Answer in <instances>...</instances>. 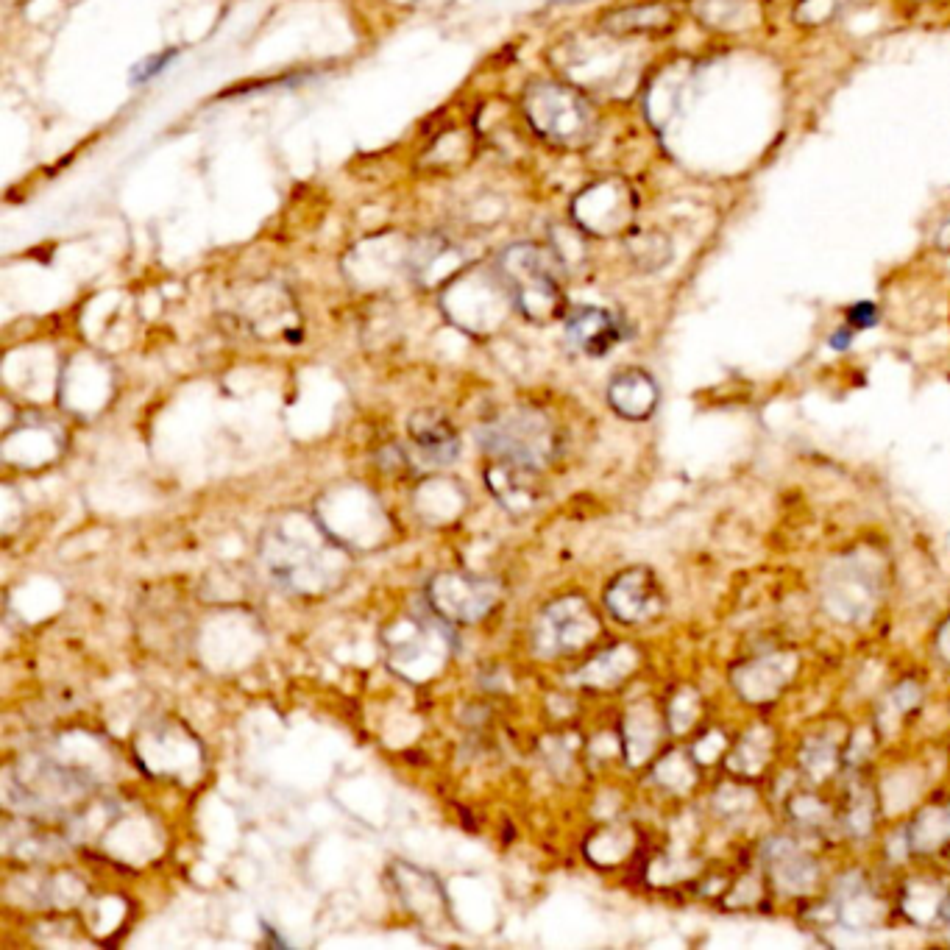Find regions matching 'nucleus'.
<instances>
[{"instance_id":"ddd939ff","label":"nucleus","mask_w":950,"mask_h":950,"mask_svg":"<svg viewBox=\"0 0 950 950\" xmlns=\"http://www.w3.org/2000/svg\"><path fill=\"white\" fill-rule=\"evenodd\" d=\"M179 56V48H170V51L154 53V56H148L143 59L137 67H131V84H145V81H151L154 76H159L165 67L173 62Z\"/></svg>"},{"instance_id":"f03ea898","label":"nucleus","mask_w":950,"mask_h":950,"mask_svg":"<svg viewBox=\"0 0 950 950\" xmlns=\"http://www.w3.org/2000/svg\"><path fill=\"white\" fill-rule=\"evenodd\" d=\"M499 274L508 279L510 296L530 321H549L563 310L558 276L547 254L535 246H513L502 254Z\"/></svg>"},{"instance_id":"6e6552de","label":"nucleus","mask_w":950,"mask_h":950,"mask_svg":"<svg viewBox=\"0 0 950 950\" xmlns=\"http://www.w3.org/2000/svg\"><path fill=\"white\" fill-rule=\"evenodd\" d=\"M407 432L424 466H446V463H455L460 455V438L441 413H430V410L416 413L407 424Z\"/></svg>"},{"instance_id":"f8f14e48","label":"nucleus","mask_w":950,"mask_h":950,"mask_svg":"<svg viewBox=\"0 0 950 950\" xmlns=\"http://www.w3.org/2000/svg\"><path fill=\"white\" fill-rule=\"evenodd\" d=\"M608 399L625 418H647L658 402V388L644 371H625L611 382Z\"/></svg>"},{"instance_id":"2eb2a0df","label":"nucleus","mask_w":950,"mask_h":950,"mask_svg":"<svg viewBox=\"0 0 950 950\" xmlns=\"http://www.w3.org/2000/svg\"><path fill=\"white\" fill-rule=\"evenodd\" d=\"M831 346H833V349H839V352H842V349H847V346H850V332H847V329H839V332H833Z\"/></svg>"},{"instance_id":"423d86ee","label":"nucleus","mask_w":950,"mask_h":950,"mask_svg":"<svg viewBox=\"0 0 950 950\" xmlns=\"http://www.w3.org/2000/svg\"><path fill=\"white\" fill-rule=\"evenodd\" d=\"M577 109H586L583 98H577L572 90L566 87H538L530 92V120H533L535 129H541L547 137L555 140H569L586 131L588 118H566V112H577Z\"/></svg>"},{"instance_id":"9b49d317","label":"nucleus","mask_w":950,"mask_h":950,"mask_svg":"<svg viewBox=\"0 0 950 950\" xmlns=\"http://www.w3.org/2000/svg\"><path fill=\"white\" fill-rule=\"evenodd\" d=\"M396 881H399V895L407 903V909L416 914L421 923L435 925L446 917V898H443L441 884L432 878L430 872H421L410 864H396Z\"/></svg>"},{"instance_id":"20e7f679","label":"nucleus","mask_w":950,"mask_h":950,"mask_svg":"<svg viewBox=\"0 0 950 950\" xmlns=\"http://www.w3.org/2000/svg\"><path fill=\"white\" fill-rule=\"evenodd\" d=\"M597 616L588 608V602L577 594L549 602L538 613L533 625V650L541 658H555L566 652L586 647L597 636Z\"/></svg>"},{"instance_id":"9d476101","label":"nucleus","mask_w":950,"mask_h":950,"mask_svg":"<svg viewBox=\"0 0 950 950\" xmlns=\"http://www.w3.org/2000/svg\"><path fill=\"white\" fill-rule=\"evenodd\" d=\"M538 471L505 460H494L491 469L485 471V482L491 488V494L502 502V508L510 513H524L535 508L538 502V485H535Z\"/></svg>"},{"instance_id":"f257e3e1","label":"nucleus","mask_w":950,"mask_h":950,"mask_svg":"<svg viewBox=\"0 0 950 950\" xmlns=\"http://www.w3.org/2000/svg\"><path fill=\"white\" fill-rule=\"evenodd\" d=\"M482 452L494 460L541 471L555 457L558 435L538 410H510L477 430Z\"/></svg>"},{"instance_id":"7ed1b4c3","label":"nucleus","mask_w":950,"mask_h":950,"mask_svg":"<svg viewBox=\"0 0 950 950\" xmlns=\"http://www.w3.org/2000/svg\"><path fill=\"white\" fill-rule=\"evenodd\" d=\"M92 789V778L53 758H31L9 781V803L26 811H56L81 800Z\"/></svg>"},{"instance_id":"0eeeda50","label":"nucleus","mask_w":950,"mask_h":950,"mask_svg":"<svg viewBox=\"0 0 950 950\" xmlns=\"http://www.w3.org/2000/svg\"><path fill=\"white\" fill-rule=\"evenodd\" d=\"M566 338L574 349L591 354V357H602L625 338V329H622V321L608 310L580 307L566 318Z\"/></svg>"},{"instance_id":"39448f33","label":"nucleus","mask_w":950,"mask_h":950,"mask_svg":"<svg viewBox=\"0 0 950 950\" xmlns=\"http://www.w3.org/2000/svg\"><path fill=\"white\" fill-rule=\"evenodd\" d=\"M499 599L494 580L463 572L435 574L427 586V602L432 613L449 625H474L491 611Z\"/></svg>"},{"instance_id":"1a4fd4ad","label":"nucleus","mask_w":950,"mask_h":950,"mask_svg":"<svg viewBox=\"0 0 950 950\" xmlns=\"http://www.w3.org/2000/svg\"><path fill=\"white\" fill-rule=\"evenodd\" d=\"M605 602L622 622H641L658 608V588L644 569H633L613 580Z\"/></svg>"},{"instance_id":"4468645a","label":"nucleus","mask_w":950,"mask_h":950,"mask_svg":"<svg viewBox=\"0 0 950 950\" xmlns=\"http://www.w3.org/2000/svg\"><path fill=\"white\" fill-rule=\"evenodd\" d=\"M847 321H850L853 329H870V326L878 324V310H875L872 301H859V304H853L847 310Z\"/></svg>"}]
</instances>
